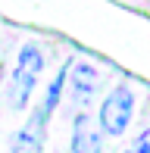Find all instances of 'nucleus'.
I'll return each instance as SVG.
<instances>
[{"instance_id":"obj_1","label":"nucleus","mask_w":150,"mask_h":153,"mask_svg":"<svg viewBox=\"0 0 150 153\" xmlns=\"http://www.w3.org/2000/svg\"><path fill=\"white\" fill-rule=\"evenodd\" d=\"M44 69V53H41L38 44H25L16 56V69H13V78H10V106L13 109H25L35 94L38 85V75Z\"/></svg>"},{"instance_id":"obj_2","label":"nucleus","mask_w":150,"mask_h":153,"mask_svg":"<svg viewBox=\"0 0 150 153\" xmlns=\"http://www.w3.org/2000/svg\"><path fill=\"white\" fill-rule=\"evenodd\" d=\"M134 113V94L128 85H116L100 103V128L106 134H125Z\"/></svg>"},{"instance_id":"obj_3","label":"nucleus","mask_w":150,"mask_h":153,"mask_svg":"<svg viewBox=\"0 0 150 153\" xmlns=\"http://www.w3.org/2000/svg\"><path fill=\"white\" fill-rule=\"evenodd\" d=\"M47 125H50V113L35 106L31 116L25 119V125L13 134V153H38L47 137Z\"/></svg>"},{"instance_id":"obj_4","label":"nucleus","mask_w":150,"mask_h":153,"mask_svg":"<svg viewBox=\"0 0 150 153\" xmlns=\"http://www.w3.org/2000/svg\"><path fill=\"white\" fill-rule=\"evenodd\" d=\"M66 85H69V94H72V103H75V106H88V103H91V97L97 94L100 72L91 66V62H85V59L69 62Z\"/></svg>"},{"instance_id":"obj_5","label":"nucleus","mask_w":150,"mask_h":153,"mask_svg":"<svg viewBox=\"0 0 150 153\" xmlns=\"http://www.w3.org/2000/svg\"><path fill=\"white\" fill-rule=\"evenodd\" d=\"M69 150H72V153H100V150H103V134H100V125L94 122V116L85 113V109L72 119Z\"/></svg>"},{"instance_id":"obj_6","label":"nucleus","mask_w":150,"mask_h":153,"mask_svg":"<svg viewBox=\"0 0 150 153\" xmlns=\"http://www.w3.org/2000/svg\"><path fill=\"white\" fill-rule=\"evenodd\" d=\"M131 153H150V128H144L131 144Z\"/></svg>"},{"instance_id":"obj_7","label":"nucleus","mask_w":150,"mask_h":153,"mask_svg":"<svg viewBox=\"0 0 150 153\" xmlns=\"http://www.w3.org/2000/svg\"><path fill=\"white\" fill-rule=\"evenodd\" d=\"M125 153H131V147H128V150H125Z\"/></svg>"}]
</instances>
